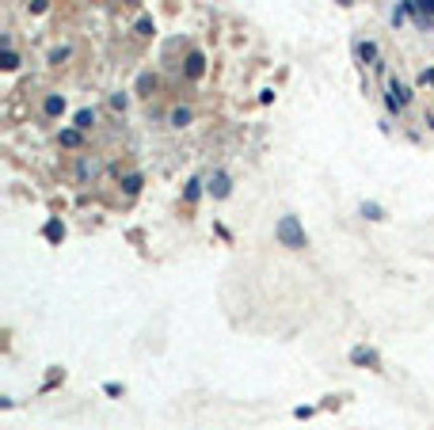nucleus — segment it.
Here are the masks:
<instances>
[{"instance_id":"obj_1","label":"nucleus","mask_w":434,"mask_h":430,"mask_svg":"<svg viewBox=\"0 0 434 430\" xmlns=\"http://www.w3.org/2000/svg\"><path fill=\"white\" fill-rule=\"evenodd\" d=\"M278 240L286 244V248H305V233H301V225H297V217H282L278 221Z\"/></svg>"},{"instance_id":"obj_2","label":"nucleus","mask_w":434,"mask_h":430,"mask_svg":"<svg viewBox=\"0 0 434 430\" xmlns=\"http://www.w3.org/2000/svg\"><path fill=\"white\" fill-rule=\"evenodd\" d=\"M209 190H213L217 198H225V194H229V175H221V172H217L213 179H209Z\"/></svg>"},{"instance_id":"obj_3","label":"nucleus","mask_w":434,"mask_h":430,"mask_svg":"<svg viewBox=\"0 0 434 430\" xmlns=\"http://www.w3.org/2000/svg\"><path fill=\"white\" fill-rule=\"evenodd\" d=\"M187 73H191V77H202V53H198V50L187 57Z\"/></svg>"},{"instance_id":"obj_4","label":"nucleus","mask_w":434,"mask_h":430,"mask_svg":"<svg viewBox=\"0 0 434 430\" xmlns=\"http://www.w3.org/2000/svg\"><path fill=\"white\" fill-rule=\"evenodd\" d=\"M61 111H65V99L50 95V99H46V114H61Z\"/></svg>"},{"instance_id":"obj_5","label":"nucleus","mask_w":434,"mask_h":430,"mask_svg":"<svg viewBox=\"0 0 434 430\" xmlns=\"http://www.w3.org/2000/svg\"><path fill=\"white\" fill-rule=\"evenodd\" d=\"M92 122H96V111H80L77 114V126L80 129H92Z\"/></svg>"},{"instance_id":"obj_6","label":"nucleus","mask_w":434,"mask_h":430,"mask_svg":"<svg viewBox=\"0 0 434 430\" xmlns=\"http://www.w3.org/2000/svg\"><path fill=\"white\" fill-rule=\"evenodd\" d=\"M358 57H362V61H374V57H377V50H374L370 42H358Z\"/></svg>"},{"instance_id":"obj_7","label":"nucleus","mask_w":434,"mask_h":430,"mask_svg":"<svg viewBox=\"0 0 434 430\" xmlns=\"http://www.w3.org/2000/svg\"><path fill=\"white\" fill-rule=\"evenodd\" d=\"M362 213H366V217H370V221H381V209H377V206H374V202H366V206H362Z\"/></svg>"},{"instance_id":"obj_8","label":"nucleus","mask_w":434,"mask_h":430,"mask_svg":"<svg viewBox=\"0 0 434 430\" xmlns=\"http://www.w3.org/2000/svg\"><path fill=\"white\" fill-rule=\"evenodd\" d=\"M126 190H130V194H137V190H141V175H126Z\"/></svg>"},{"instance_id":"obj_9","label":"nucleus","mask_w":434,"mask_h":430,"mask_svg":"<svg viewBox=\"0 0 434 430\" xmlns=\"http://www.w3.org/2000/svg\"><path fill=\"white\" fill-rule=\"evenodd\" d=\"M354 362H370V366H377V358H374V354H370V350H362V346H358V350H354Z\"/></svg>"},{"instance_id":"obj_10","label":"nucleus","mask_w":434,"mask_h":430,"mask_svg":"<svg viewBox=\"0 0 434 430\" xmlns=\"http://www.w3.org/2000/svg\"><path fill=\"white\" fill-rule=\"evenodd\" d=\"M77 141H80L77 129H65V133H61V145H77Z\"/></svg>"},{"instance_id":"obj_11","label":"nucleus","mask_w":434,"mask_h":430,"mask_svg":"<svg viewBox=\"0 0 434 430\" xmlns=\"http://www.w3.org/2000/svg\"><path fill=\"white\" fill-rule=\"evenodd\" d=\"M46 236H50V240H61V225L50 221V225H46Z\"/></svg>"},{"instance_id":"obj_12","label":"nucleus","mask_w":434,"mask_h":430,"mask_svg":"<svg viewBox=\"0 0 434 430\" xmlns=\"http://www.w3.org/2000/svg\"><path fill=\"white\" fill-rule=\"evenodd\" d=\"M183 122H191V111H175L172 114V126H183Z\"/></svg>"},{"instance_id":"obj_13","label":"nucleus","mask_w":434,"mask_h":430,"mask_svg":"<svg viewBox=\"0 0 434 430\" xmlns=\"http://www.w3.org/2000/svg\"><path fill=\"white\" fill-rule=\"evenodd\" d=\"M415 8H423L426 16H434V0H415Z\"/></svg>"},{"instance_id":"obj_14","label":"nucleus","mask_w":434,"mask_h":430,"mask_svg":"<svg viewBox=\"0 0 434 430\" xmlns=\"http://www.w3.org/2000/svg\"><path fill=\"white\" fill-rule=\"evenodd\" d=\"M198 187H202V183H198V179H194V183H191V187H187V202H194V198H198Z\"/></svg>"},{"instance_id":"obj_15","label":"nucleus","mask_w":434,"mask_h":430,"mask_svg":"<svg viewBox=\"0 0 434 430\" xmlns=\"http://www.w3.org/2000/svg\"><path fill=\"white\" fill-rule=\"evenodd\" d=\"M31 8H35V12H42V8H46V0H31Z\"/></svg>"},{"instance_id":"obj_16","label":"nucleus","mask_w":434,"mask_h":430,"mask_svg":"<svg viewBox=\"0 0 434 430\" xmlns=\"http://www.w3.org/2000/svg\"><path fill=\"white\" fill-rule=\"evenodd\" d=\"M343 4H350V0H343Z\"/></svg>"}]
</instances>
